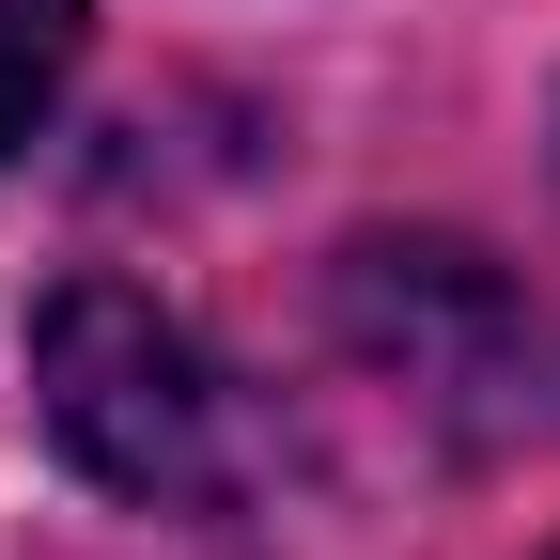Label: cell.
<instances>
[{
  "label": "cell",
  "mask_w": 560,
  "mask_h": 560,
  "mask_svg": "<svg viewBox=\"0 0 560 560\" xmlns=\"http://www.w3.org/2000/svg\"><path fill=\"white\" fill-rule=\"evenodd\" d=\"M32 389H47V436L109 499H219V374H202V342L156 296H125V280L47 296Z\"/></svg>",
  "instance_id": "obj_1"
},
{
  "label": "cell",
  "mask_w": 560,
  "mask_h": 560,
  "mask_svg": "<svg viewBox=\"0 0 560 560\" xmlns=\"http://www.w3.org/2000/svg\"><path fill=\"white\" fill-rule=\"evenodd\" d=\"M62 62H79V0H0V156H16L32 109L62 94Z\"/></svg>",
  "instance_id": "obj_2"
}]
</instances>
